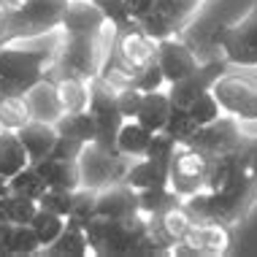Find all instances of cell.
<instances>
[{
  "mask_svg": "<svg viewBox=\"0 0 257 257\" xmlns=\"http://www.w3.org/2000/svg\"><path fill=\"white\" fill-rule=\"evenodd\" d=\"M155 62L160 65V71L165 76V84H173V81L190 76L195 68L200 65L195 52L179 38H165V41H157V52H155Z\"/></svg>",
  "mask_w": 257,
  "mask_h": 257,
  "instance_id": "9",
  "label": "cell"
},
{
  "mask_svg": "<svg viewBox=\"0 0 257 257\" xmlns=\"http://www.w3.org/2000/svg\"><path fill=\"white\" fill-rule=\"evenodd\" d=\"M122 182L127 187H133L136 192L152 190V187H165L168 184V165H160L149 157H136V160H130Z\"/></svg>",
  "mask_w": 257,
  "mask_h": 257,
  "instance_id": "16",
  "label": "cell"
},
{
  "mask_svg": "<svg viewBox=\"0 0 257 257\" xmlns=\"http://www.w3.org/2000/svg\"><path fill=\"white\" fill-rule=\"evenodd\" d=\"M30 122V111L25 103V92L0 95V130H19Z\"/></svg>",
  "mask_w": 257,
  "mask_h": 257,
  "instance_id": "23",
  "label": "cell"
},
{
  "mask_svg": "<svg viewBox=\"0 0 257 257\" xmlns=\"http://www.w3.org/2000/svg\"><path fill=\"white\" fill-rule=\"evenodd\" d=\"M217 44L230 65H257V0L246 17L217 33Z\"/></svg>",
  "mask_w": 257,
  "mask_h": 257,
  "instance_id": "4",
  "label": "cell"
},
{
  "mask_svg": "<svg viewBox=\"0 0 257 257\" xmlns=\"http://www.w3.org/2000/svg\"><path fill=\"white\" fill-rule=\"evenodd\" d=\"M25 103H27V111H30V119H38V122L54 124L65 114L57 98V84H54V79L49 73L44 79H38L33 87L25 89Z\"/></svg>",
  "mask_w": 257,
  "mask_h": 257,
  "instance_id": "11",
  "label": "cell"
},
{
  "mask_svg": "<svg viewBox=\"0 0 257 257\" xmlns=\"http://www.w3.org/2000/svg\"><path fill=\"white\" fill-rule=\"evenodd\" d=\"M9 11H11V6L0 0V36H3V30H6V22H9Z\"/></svg>",
  "mask_w": 257,
  "mask_h": 257,
  "instance_id": "39",
  "label": "cell"
},
{
  "mask_svg": "<svg viewBox=\"0 0 257 257\" xmlns=\"http://www.w3.org/2000/svg\"><path fill=\"white\" fill-rule=\"evenodd\" d=\"M54 60H57V54L27 49L19 44H3L0 46V84L25 92L38 79H44L46 71L54 65Z\"/></svg>",
  "mask_w": 257,
  "mask_h": 257,
  "instance_id": "2",
  "label": "cell"
},
{
  "mask_svg": "<svg viewBox=\"0 0 257 257\" xmlns=\"http://www.w3.org/2000/svg\"><path fill=\"white\" fill-rule=\"evenodd\" d=\"M27 165H30V157H27V149L19 141L17 130H0V176L11 179Z\"/></svg>",
  "mask_w": 257,
  "mask_h": 257,
  "instance_id": "21",
  "label": "cell"
},
{
  "mask_svg": "<svg viewBox=\"0 0 257 257\" xmlns=\"http://www.w3.org/2000/svg\"><path fill=\"white\" fill-rule=\"evenodd\" d=\"M41 252V241L30 225H11L9 235V257H30Z\"/></svg>",
  "mask_w": 257,
  "mask_h": 257,
  "instance_id": "28",
  "label": "cell"
},
{
  "mask_svg": "<svg viewBox=\"0 0 257 257\" xmlns=\"http://www.w3.org/2000/svg\"><path fill=\"white\" fill-rule=\"evenodd\" d=\"M38 171V176L46 182V187H57V190H79L81 176L76 160H60V157H41L36 163H30Z\"/></svg>",
  "mask_w": 257,
  "mask_h": 257,
  "instance_id": "14",
  "label": "cell"
},
{
  "mask_svg": "<svg viewBox=\"0 0 257 257\" xmlns=\"http://www.w3.org/2000/svg\"><path fill=\"white\" fill-rule=\"evenodd\" d=\"M92 3L103 11V17H106L116 30H122V27H127V25H136V22H130V19H127L124 0H92Z\"/></svg>",
  "mask_w": 257,
  "mask_h": 257,
  "instance_id": "36",
  "label": "cell"
},
{
  "mask_svg": "<svg viewBox=\"0 0 257 257\" xmlns=\"http://www.w3.org/2000/svg\"><path fill=\"white\" fill-rule=\"evenodd\" d=\"M141 98H144V92L133 84L116 89V108H119L122 119H136V111L141 106Z\"/></svg>",
  "mask_w": 257,
  "mask_h": 257,
  "instance_id": "35",
  "label": "cell"
},
{
  "mask_svg": "<svg viewBox=\"0 0 257 257\" xmlns=\"http://www.w3.org/2000/svg\"><path fill=\"white\" fill-rule=\"evenodd\" d=\"M219 108L235 119H257V65H230L211 84Z\"/></svg>",
  "mask_w": 257,
  "mask_h": 257,
  "instance_id": "1",
  "label": "cell"
},
{
  "mask_svg": "<svg viewBox=\"0 0 257 257\" xmlns=\"http://www.w3.org/2000/svg\"><path fill=\"white\" fill-rule=\"evenodd\" d=\"M76 165H79L81 187L100 190V187L122 182L124 171H127V165H130V157L119 155L116 149L100 147L98 141H87L84 147H81L79 157H76Z\"/></svg>",
  "mask_w": 257,
  "mask_h": 257,
  "instance_id": "3",
  "label": "cell"
},
{
  "mask_svg": "<svg viewBox=\"0 0 257 257\" xmlns=\"http://www.w3.org/2000/svg\"><path fill=\"white\" fill-rule=\"evenodd\" d=\"M65 222H68L65 217H60V214L46 211V208H41V206H38V211L33 214V219H30V227H33V233H36V235H38V241H41V252H44V249L49 246L52 241L62 233Z\"/></svg>",
  "mask_w": 257,
  "mask_h": 257,
  "instance_id": "26",
  "label": "cell"
},
{
  "mask_svg": "<svg viewBox=\"0 0 257 257\" xmlns=\"http://www.w3.org/2000/svg\"><path fill=\"white\" fill-rule=\"evenodd\" d=\"M9 190L17 192V195L38 200L41 195H44V190H46V182L38 176V171L33 168V165H27V168H22L19 173H14V176L9 179Z\"/></svg>",
  "mask_w": 257,
  "mask_h": 257,
  "instance_id": "29",
  "label": "cell"
},
{
  "mask_svg": "<svg viewBox=\"0 0 257 257\" xmlns=\"http://www.w3.org/2000/svg\"><path fill=\"white\" fill-rule=\"evenodd\" d=\"M84 141L79 138H71V136H60L57 133V141H54V149H52V157H60V160H76L79 157Z\"/></svg>",
  "mask_w": 257,
  "mask_h": 257,
  "instance_id": "37",
  "label": "cell"
},
{
  "mask_svg": "<svg viewBox=\"0 0 257 257\" xmlns=\"http://www.w3.org/2000/svg\"><path fill=\"white\" fill-rule=\"evenodd\" d=\"M155 9V0H124V11H127V19L130 22H141L147 14Z\"/></svg>",
  "mask_w": 257,
  "mask_h": 257,
  "instance_id": "38",
  "label": "cell"
},
{
  "mask_svg": "<svg viewBox=\"0 0 257 257\" xmlns=\"http://www.w3.org/2000/svg\"><path fill=\"white\" fill-rule=\"evenodd\" d=\"M9 179H3V176H0V198H6V195H9Z\"/></svg>",
  "mask_w": 257,
  "mask_h": 257,
  "instance_id": "40",
  "label": "cell"
},
{
  "mask_svg": "<svg viewBox=\"0 0 257 257\" xmlns=\"http://www.w3.org/2000/svg\"><path fill=\"white\" fill-rule=\"evenodd\" d=\"M3 3H9V6H17V3H19V0H3Z\"/></svg>",
  "mask_w": 257,
  "mask_h": 257,
  "instance_id": "41",
  "label": "cell"
},
{
  "mask_svg": "<svg viewBox=\"0 0 257 257\" xmlns=\"http://www.w3.org/2000/svg\"><path fill=\"white\" fill-rule=\"evenodd\" d=\"M206 163L208 157L192 147H176L168 165V187L176 198H190L206 187Z\"/></svg>",
  "mask_w": 257,
  "mask_h": 257,
  "instance_id": "5",
  "label": "cell"
},
{
  "mask_svg": "<svg viewBox=\"0 0 257 257\" xmlns=\"http://www.w3.org/2000/svg\"><path fill=\"white\" fill-rule=\"evenodd\" d=\"M152 136H155V133H152V130H147L141 122L124 119V122L119 124V130H116L114 147H116V152H119V155L136 160V157H144V155H147Z\"/></svg>",
  "mask_w": 257,
  "mask_h": 257,
  "instance_id": "20",
  "label": "cell"
},
{
  "mask_svg": "<svg viewBox=\"0 0 257 257\" xmlns=\"http://www.w3.org/2000/svg\"><path fill=\"white\" fill-rule=\"evenodd\" d=\"M227 71V60H214V62H206V65H198L195 71L184 79L173 81V84L165 87L168 98L173 106H190L198 95H203L211 89V84L219 79L222 73Z\"/></svg>",
  "mask_w": 257,
  "mask_h": 257,
  "instance_id": "7",
  "label": "cell"
},
{
  "mask_svg": "<svg viewBox=\"0 0 257 257\" xmlns=\"http://www.w3.org/2000/svg\"><path fill=\"white\" fill-rule=\"evenodd\" d=\"M155 52H157V41H152L138 25H127V27H122V30H116L114 54L127 68H133V73L138 68L149 65V62L155 60Z\"/></svg>",
  "mask_w": 257,
  "mask_h": 257,
  "instance_id": "8",
  "label": "cell"
},
{
  "mask_svg": "<svg viewBox=\"0 0 257 257\" xmlns=\"http://www.w3.org/2000/svg\"><path fill=\"white\" fill-rule=\"evenodd\" d=\"M176 147H179V144L173 141L171 136L155 133V136H152L149 149H147V155H144V157L155 160V163H160V165H171V157H173V152H176Z\"/></svg>",
  "mask_w": 257,
  "mask_h": 257,
  "instance_id": "34",
  "label": "cell"
},
{
  "mask_svg": "<svg viewBox=\"0 0 257 257\" xmlns=\"http://www.w3.org/2000/svg\"><path fill=\"white\" fill-rule=\"evenodd\" d=\"M138 214V192L124 182H114L95 192V217L127 219Z\"/></svg>",
  "mask_w": 257,
  "mask_h": 257,
  "instance_id": "10",
  "label": "cell"
},
{
  "mask_svg": "<svg viewBox=\"0 0 257 257\" xmlns=\"http://www.w3.org/2000/svg\"><path fill=\"white\" fill-rule=\"evenodd\" d=\"M182 241H187L192 249H195L198 257H214V254H222L230 244L227 238V230L222 222H192L190 230Z\"/></svg>",
  "mask_w": 257,
  "mask_h": 257,
  "instance_id": "13",
  "label": "cell"
},
{
  "mask_svg": "<svg viewBox=\"0 0 257 257\" xmlns=\"http://www.w3.org/2000/svg\"><path fill=\"white\" fill-rule=\"evenodd\" d=\"M106 25L108 19L92 0H68L60 19L62 33H84V36H98Z\"/></svg>",
  "mask_w": 257,
  "mask_h": 257,
  "instance_id": "12",
  "label": "cell"
},
{
  "mask_svg": "<svg viewBox=\"0 0 257 257\" xmlns=\"http://www.w3.org/2000/svg\"><path fill=\"white\" fill-rule=\"evenodd\" d=\"M187 111H190V116L195 119L198 124H208V122H214L217 116H222L225 111L219 108V103H217V98H214V92L208 89V92H203V95H198L195 100L187 106Z\"/></svg>",
  "mask_w": 257,
  "mask_h": 257,
  "instance_id": "31",
  "label": "cell"
},
{
  "mask_svg": "<svg viewBox=\"0 0 257 257\" xmlns=\"http://www.w3.org/2000/svg\"><path fill=\"white\" fill-rule=\"evenodd\" d=\"M171 98L168 92L163 89H155V92H144L141 98V106L136 111V122H141L147 130L152 133H163L165 122H168V114H171Z\"/></svg>",
  "mask_w": 257,
  "mask_h": 257,
  "instance_id": "18",
  "label": "cell"
},
{
  "mask_svg": "<svg viewBox=\"0 0 257 257\" xmlns=\"http://www.w3.org/2000/svg\"><path fill=\"white\" fill-rule=\"evenodd\" d=\"M203 3L206 0H155V11H160L165 19H171L176 25V30H182Z\"/></svg>",
  "mask_w": 257,
  "mask_h": 257,
  "instance_id": "27",
  "label": "cell"
},
{
  "mask_svg": "<svg viewBox=\"0 0 257 257\" xmlns=\"http://www.w3.org/2000/svg\"><path fill=\"white\" fill-rule=\"evenodd\" d=\"M19 141L25 144L27 149V157H30V163H36V160L52 155L54 149V141H57V127L49 122H38V119H30L27 124L17 130Z\"/></svg>",
  "mask_w": 257,
  "mask_h": 257,
  "instance_id": "17",
  "label": "cell"
},
{
  "mask_svg": "<svg viewBox=\"0 0 257 257\" xmlns=\"http://www.w3.org/2000/svg\"><path fill=\"white\" fill-rule=\"evenodd\" d=\"M133 87H138L141 92H155V89H163L168 84H165V76H163V71H160V65L152 60L149 65L138 68V71L133 73Z\"/></svg>",
  "mask_w": 257,
  "mask_h": 257,
  "instance_id": "33",
  "label": "cell"
},
{
  "mask_svg": "<svg viewBox=\"0 0 257 257\" xmlns=\"http://www.w3.org/2000/svg\"><path fill=\"white\" fill-rule=\"evenodd\" d=\"M138 27H141V30L147 33L152 41H165V38H171V36H176V33H179L176 25H173L171 19H165L163 14L155 11V9H152L147 17L138 22Z\"/></svg>",
  "mask_w": 257,
  "mask_h": 257,
  "instance_id": "32",
  "label": "cell"
},
{
  "mask_svg": "<svg viewBox=\"0 0 257 257\" xmlns=\"http://www.w3.org/2000/svg\"><path fill=\"white\" fill-rule=\"evenodd\" d=\"M73 192L76 190H57V187H46L44 195L38 198V206L68 219V217H71V211H73Z\"/></svg>",
  "mask_w": 257,
  "mask_h": 257,
  "instance_id": "30",
  "label": "cell"
},
{
  "mask_svg": "<svg viewBox=\"0 0 257 257\" xmlns=\"http://www.w3.org/2000/svg\"><path fill=\"white\" fill-rule=\"evenodd\" d=\"M52 71L57 73H49L57 84V98H60V106L65 114H76V111H87L89 106V81L81 79V76H73V73H65L60 68L52 65Z\"/></svg>",
  "mask_w": 257,
  "mask_h": 257,
  "instance_id": "15",
  "label": "cell"
},
{
  "mask_svg": "<svg viewBox=\"0 0 257 257\" xmlns=\"http://www.w3.org/2000/svg\"><path fill=\"white\" fill-rule=\"evenodd\" d=\"M60 136H71L79 138V141H95L98 136V127H95V116L89 111H76V114H62L57 122H54Z\"/></svg>",
  "mask_w": 257,
  "mask_h": 257,
  "instance_id": "22",
  "label": "cell"
},
{
  "mask_svg": "<svg viewBox=\"0 0 257 257\" xmlns=\"http://www.w3.org/2000/svg\"><path fill=\"white\" fill-rule=\"evenodd\" d=\"M36 211H38V200L33 198L17 195V192H9L6 198H0V214L11 225H30Z\"/></svg>",
  "mask_w": 257,
  "mask_h": 257,
  "instance_id": "25",
  "label": "cell"
},
{
  "mask_svg": "<svg viewBox=\"0 0 257 257\" xmlns=\"http://www.w3.org/2000/svg\"><path fill=\"white\" fill-rule=\"evenodd\" d=\"M44 252L54 254V257H84V254H89V241H87L84 225L68 217L62 233L44 249Z\"/></svg>",
  "mask_w": 257,
  "mask_h": 257,
  "instance_id": "19",
  "label": "cell"
},
{
  "mask_svg": "<svg viewBox=\"0 0 257 257\" xmlns=\"http://www.w3.org/2000/svg\"><path fill=\"white\" fill-rule=\"evenodd\" d=\"M241 127H238V119L230 114H222L217 116L214 122L208 124H200L198 133L192 136V141L187 147L203 152L206 157H214V155H225V152H235V147L241 144Z\"/></svg>",
  "mask_w": 257,
  "mask_h": 257,
  "instance_id": "6",
  "label": "cell"
},
{
  "mask_svg": "<svg viewBox=\"0 0 257 257\" xmlns=\"http://www.w3.org/2000/svg\"><path fill=\"white\" fill-rule=\"evenodd\" d=\"M198 127H200V124L190 116L187 106H171V114H168V122H165L163 133L171 136L179 147H184V144L192 141V136L198 133Z\"/></svg>",
  "mask_w": 257,
  "mask_h": 257,
  "instance_id": "24",
  "label": "cell"
}]
</instances>
